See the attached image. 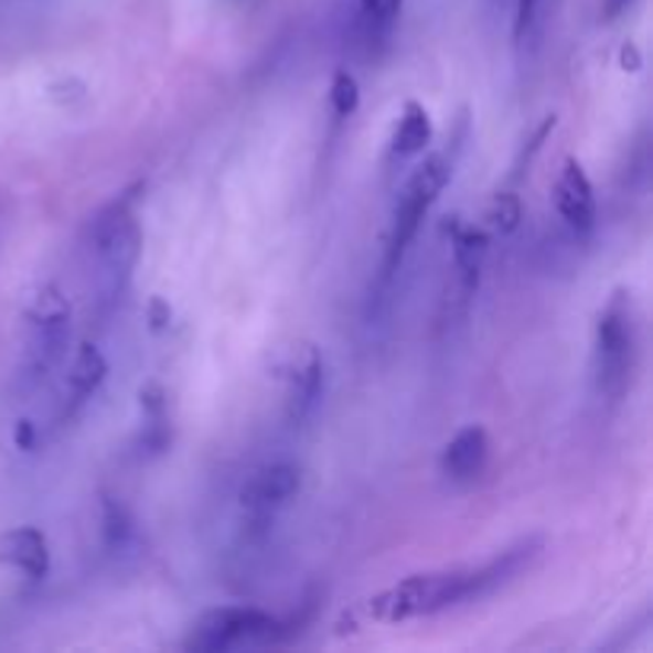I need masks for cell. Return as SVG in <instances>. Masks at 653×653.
Returning a JSON list of instances; mask_svg holds the SVG:
<instances>
[{
	"mask_svg": "<svg viewBox=\"0 0 653 653\" xmlns=\"http://www.w3.org/2000/svg\"><path fill=\"white\" fill-rule=\"evenodd\" d=\"M542 545H545L542 536H526L482 565L411 574L393 587L379 590L376 597H370L364 612L370 622L402 625L411 619H430V615L450 612L469 602H482L501 593L504 587H511L516 577H523L533 568V561L542 555Z\"/></svg>",
	"mask_w": 653,
	"mask_h": 653,
	"instance_id": "6da1fadb",
	"label": "cell"
},
{
	"mask_svg": "<svg viewBox=\"0 0 653 653\" xmlns=\"http://www.w3.org/2000/svg\"><path fill=\"white\" fill-rule=\"evenodd\" d=\"M143 185H135L121 195H115L109 204H103L89 224H86V258H89V278H93V293L96 307L109 313L125 297V290L135 278L138 258H141L143 233L135 214L138 192Z\"/></svg>",
	"mask_w": 653,
	"mask_h": 653,
	"instance_id": "7a4b0ae2",
	"label": "cell"
},
{
	"mask_svg": "<svg viewBox=\"0 0 653 653\" xmlns=\"http://www.w3.org/2000/svg\"><path fill=\"white\" fill-rule=\"evenodd\" d=\"M453 179V160L447 153H430L425 157L415 172L405 179L396 204H393V217H389V233H386V249L379 261V275L373 281L370 293V310H376L383 300H389V290L396 285L398 268L408 256L418 229L425 224L427 211L433 207V201L440 199V192L447 189V182Z\"/></svg>",
	"mask_w": 653,
	"mask_h": 653,
	"instance_id": "3957f363",
	"label": "cell"
},
{
	"mask_svg": "<svg viewBox=\"0 0 653 653\" xmlns=\"http://www.w3.org/2000/svg\"><path fill=\"white\" fill-rule=\"evenodd\" d=\"M641 357L638 310L628 290H615L597 315L593 329V383L599 398L622 402L631 393Z\"/></svg>",
	"mask_w": 653,
	"mask_h": 653,
	"instance_id": "277c9868",
	"label": "cell"
},
{
	"mask_svg": "<svg viewBox=\"0 0 653 653\" xmlns=\"http://www.w3.org/2000/svg\"><path fill=\"white\" fill-rule=\"evenodd\" d=\"M26 341L20 357V389L32 393L55 373L71 347V303L55 285H39L26 303Z\"/></svg>",
	"mask_w": 653,
	"mask_h": 653,
	"instance_id": "5b68a950",
	"label": "cell"
},
{
	"mask_svg": "<svg viewBox=\"0 0 653 653\" xmlns=\"http://www.w3.org/2000/svg\"><path fill=\"white\" fill-rule=\"evenodd\" d=\"M290 628L256 606H217L207 609L185 638V651L227 653L246 647H271L281 644Z\"/></svg>",
	"mask_w": 653,
	"mask_h": 653,
	"instance_id": "8992f818",
	"label": "cell"
},
{
	"mask_svg": "<svg viewBox=\"0 0 653 653\" xmlns=\"http://www.w3.org/2000/svg\"><path fill=\"white\" fill-rule=\"evenodd\" d=\"M300 484L303 475L293 462H268L256 469L239 488V511L246 520V529L253 536H265L268 526L278 520V513L290 507V501L300 494Z\"/></svg>",
	"mask_w": 653,
	"mask_h": 653,
	"instance_id": "52a82bcc",
	"label": "cell"
},
{
	"mask_svg": "<svg viewBox=\"0 0 653 653\" xmlns=\"http://www.w3.org/2000/svg\"><path fill=\"white\" fill-rule=\"evenodd\" d=\"M325 389V361L319 347L303 341L293 347L285 373V418L290 427H303L322 402Z\"/></svg>",
	"mask_w": 653,
	"mask_h": 653,
	"instance_id": "ba28073f",
	"label": "cell"
},
{
	"mask_svg": "<svg viewBox=\"0 0 653 653\" xmlns=\"http://www.w3.org/2000/svg\"><path fill=\"white\" fill-rule=\"evenodd\" d=\"M106 376H109V361H106V354H103L96 344H89V341L77 344L71 364H67L64 376H61V393H57L55 405L57 425L74 421L86 402L103 389Z\"/></svg>",
	"mask_w": 653,
	"mask_h": 653,
	"instance_id": "9c48e42d",
	"label": "cell"
},
{
	"mask_svg": "<svg viewBox=\"0 0 653 653\" xmlns=\"http://www.w3.org/2000/svg\"><path fill=\"white\" fill-rule=\"evenodd\" d=\"M555 207L574 239H590L597 229V192L580 160H565L555 179Z\"/></svg>",
	"mask_w": 653,
	"mask_h": 653,
	"instance_id": "30bf717a",
	"label": "cell"
},
{
	"mask_svg": "<svg viewBox=\"0 0 653 653\" xmlns=\"http://www.w3.org/2000/svg\"><path fill=\"white\" fill-rule=\"evenodd\" d=\"M491 462V440L482 425H465L447 440L440 453V472L453 484H475Z\"/></svg>",
	"mask_w": 653,
	"mask_h": 653,
	"instance_id": "8fae6325",
	"label": "cell"
},
{
	"mask_svg": "<svg viewBox=\"0 0 653 653\" xmlns=\"http://www.w3.org/2000/svg\"><path fill=\"white\" fill-rule=\"evenodd\" d=\"M0 565L20 570L29 580H45L52 570V548L39 526H13L0 533Z\"/></svg>",
	"mask_w": 653,
	"mask_h": 653,
	"instance_id": "7c38bea8",
	"label": "cell"
},
{
	"mask_svg": "<svg viewBox=\"0 0 653 653\" xmlns=\"http://www.w3.org/2000/svg\"><path fill=\"white\" fill-rule=\"evenodd\" d=\"M447 236H450V249H453V265L459 271V287L462 293H475L479 287V278H482L484 258H488V229L479 227V224H469L462 217H450L447 224Z\"/></svg>",
	"mask_w": 653,
	"mask_h": 653,
	"instance_id": "4fadbf2b",
	"label": "cell"
},
{
	"mask_svg": "<svg viewBox=\"0 0 653 653\" xmlns=\"http://www.w3.org/2000/svg\"><path fill=\"white\" fill-rule=\"evenodd\" d=\"M99 536H103V548L106 555H113L118 561L135 558L141 552V529L131 507L115 497V494H103L99 497Z\"/></svg>",
	"mask_w": 653,
	"mask_h": 653,
	"instance_id": "5bb4252c",
	"label": "cell"
},
{
	"mask_svg": "<svg viewBox=\"0 0 653 653\" xmlns=\"http://www.w3.org/2000/svg\"><path fill=\"white\" fill-rule=\"evenodd\" d=\"M141 411L143 425L141 433H138V450H141V456L167 453L172 443V425L167 389L160 383L150 379L147 386H141Z\"/></svg>",
	"mask_w": 653,
	"mask_h": 653,
	"instance_id": "9a60e30c",
	"label": "cell"
},
{
	"mask_svg": "<svg viewBox=\"0 0 653 653\" xmlns=\"http://www.w3.org/2000/svg\"><path fill=\"white\" fill-rule=\"evenodd\" d=\"M433 141V121H430V113H427L421 103L408 99L402 106V115L396 121V131H393V141H389V153L396 160H411L418 153H425L427 143Z\"/></svg>",
	"mask_w": 653,
	"mask_h": 653,
	"instance_id": "2e32d148",
	"label": "cell"
},
{
	"mask_svg": "<svg viewBox=\"0 0 653 653\" xmlns=\"http://www.w3.org/2000/svg\"><path fill=\"white\" fill-rule=\"evenodd\" d=\"M357 10H361V23L367 29L370 42H383L396 26L402 0H357Z\"/></svg>",
	"mask_w": 653,
	"mask_h": 653,
	"instance_id": "e0dca14e",
	"label": "cell"
},
{
	"mask_svg": "<svg viewBox=\"0 0 653 653\" xmlns=\"http://www.w3.org/2000/svg\"><path fill=\"white\" fill-rule=\"evenodd\" d=\"M329 106H332V115L335 118H351V115L357 113V106H361V84H357V77L347 71V67H339L335 71V77H332V86H329Z\"/></svg>",
	"mask_w": 653,
	"mask_h": 653,
	"instance_id": "ac0fdd59",
	"label": "cell"
},
{
	"mask_svg": "<svg viewBox=\"0 0 653 653\" xmlns=\"http://www.w3.org/2000/svg\"><path fill=\"white\" fill-rule=\"evenodd\" d=\"M484 221H488V229H491V233L511 236L513 229L520 227V221H523V204H520V199H516L513 192H497V195L491 199V204H488Z\"/></svg>",
	"mask_w": 653,
	"mask_h": 653,
	"instance_id": "d6986e66",
	"label": "cell"
},
{
	"mask_svg": "<svg viewBox=\"0 0 653 653\" xmlns=\"http://www.w3.org/2000/svg\"><path fill=\"white\" fill-rule=\"evenodd\" d=\"M545 7H548V0H516V17H513V35H516V42H523V39H529L536 32Z\"/></svg>",
	"mask_w": 653,
	"mask_h": 653,
	"instance_id": "ffe728a7",
	"label": "cell"
},
{
	"mask_svg": "<svg viewBox=\"0 0 653 653\" xmlns=\"http://www.w3.org/2000/svg\"><path fill=\"white\" fill-rule=\"evenodd\" d=\"M13 440H17L20 450H35V443H39V440H35V425H32V421H20L17 430H13Z\"/></svg>",
	"mask_w": 653,
	"mask_h": 653,
	"instance_id": "44dd1931",
	"label": "cell"
},
{
	"mask_svg": "<svg viewBox=\"0 0 653 653\" xmlns=\"http://www.w3.org/2000/svg\"><path fill=\"white\" fill-rule=\"evenodd\" d=\"M638 0H602V20H619Z\"/></svg>",
	"mask_w": 653,
	"mask_h": 653,
	"instance_id": "7402d4cb",
	"label": "cell"
}]
</instances>
